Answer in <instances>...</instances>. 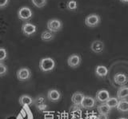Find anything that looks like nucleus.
<instances>
[{"mask_svg":"<svg viewBox=\"0 0 128 119\" xmlns=\"http://www.w3.org/2000/svg\"><path fill=\"white\" fill-rule=\"evenodd\" d=\"M39 69L42 72H50L55 67V62L53 58L50 57L43 58L39 62Z\"/></svg>","mask_w":128,"mask_h":119,"instance_id":"obj_1","label":"nucleus"},{"mask_svg":"<svg viewBox=\"0 0 128 119\" xmlns=\"http://www.w3.org/2000/svg\"><path fill=\"white\" fill-rule=\"evenodd\" d=\"M47 30L52 33H56L61 30L62 28V22L58 18H52L47 22Z\"/></svg>","mask_w":128,"mask_h":119,"instance_id":"obj_2","label":"nucleus"},{"mask_svg":"<svg viewBox=\"0 0 128 119\" xmlns=\"http://www.w3.org/2000/svg\"><path fill=\"white\" fill-rule=\"evenodd\" d=\"M100 22H101V18L97 14H90L87 15L85 18L86 26L88 27H91V28L98 26Z\"/></svg>","mask_w":128,"mask_h":119,"instance_id":"obj_3","label":"nucleus"},{"mask_svg":"<svg viewBox=\"0 0 128 119\" xmlns=\"http://www.w3.org/2000/svg\"><path fill=\"white\" fill-rule=\"evenodd\" d=\"M33 16V12L31 9L28 6H22L18 10V17L20 20L26 21L29 20Z\"/></svg>","mask_w":128,"mask_h":119,"instance_id":"obj_4","label":"nucleus"},{"mask_svg":"<svg viewBox=\"0 0 128 119\" xmlns=\"http://www.w3.org/2000/svg\"><path fill=\"white\" fill-rule=\"evenodd\" d=\"M37 26L31 22H25L22 26V32L26 37H30L36 33Z\"/></svg>","mask_w":128,"mask_h":119,"instance_id":"obj_5","label":"nucleus"},{"mask_svg":"<svg viewBox=\"0 0 128 119\" xmlns=\"http://www.w3.org/2000/svg\"><path fill=\"white\" fill-rule=\"evenodd\" d=\"M17 78L21 82L29 80L31 78V71L27 67H22L17 71Z\"/></svg>","mask_w":128,"mask_h":119,"instance_id":"obj_6","label":"nucleus"},{"mask_svg":"<svg viewBox=\"0 0 128 119\" xmlns=\"http://www.w3.org/2000/svg\"><path fill=\"white\" fill-rule=\"evenodd\" d=\"M81 57L78 54H73L67 59V65L71 68H77L81 63Z\"/></svg>","mask_w":128,"mask_h":119,"instance_id":"obj_7","label":"nucleus"},{"mask_svg":"<svg viewBox=\"0 0 128 119\" xmlns=\"http://www.w3.org/2000/svg\"><path fill=\"white\" fill-rule=\"evenodd\" d=\"M96 104V101L94 98L90 96H84L83 100L82 101L80 106H82L84 109H90L93 108Z\"/></svg>","mask_w":128,"mask_h":119,"instance_id":"obj_8","label":"nucleus"},{"mask_svg":"<svg viewBox=\"0 0 128 119\" xmlns=\"http://www.w3.org/2000/svg\"><path fill=\"white\" fill-rule=\"evenodd\" d=\"M47 98L51 102H58L61 98V93L56 89H51L47 92Z\"/></svg>","mask_w":128,"mask_h":119,"instance_id":"obj_9","label":"nucleus"},{"mask_svg":"<svg viewBox=\"0 0 128 119\" xmlns=\"http://www.w3.org/2000/svg\"><path fill=\"white\" fill-rule=\"evenodd\" d=\"M114 81L117 85H118L120 86H122L126 85V83L128 82V78H127V76L125 74L118 73L114 75Z\"/></svg>","mask_w":128,"mask_h":119,"instance_id":"obj_10","label":"nucleus"},{"mask_svg":"<svg viewBox=\"0 0 128 119\" xmlns=\"http://www.w3.org/2000/svg\"><path fill=\"white\" fill-rule=\"evenodd\" d=\"M90 49L94 53L100 54V53H102L104 50V43L102 41L95 40L91 43Z\"/></svg>","mask_w":128,"mask_h":119,"instance_id":"obj_11","label":"nucleus"},{"mask_svg":"<svg viewBox=\"0 0 128 119\" xmlns=\"http://www.w3.org/2000/svg\"><path fill=\"white\" fill-rule=\"evenodd\" d=\"M110 97V94L106 90H100L96 94V100L99 102L104 103Z\"/></svg>","mask_w":128,"mask_h":119,"instance_id":"obj_12","label":"nucleus"},{"mask_svg":"<svg viewBox=\"0 0 128 119\" xmlns=\"http://www.w3.org/2000/svg\"><path fill=\"white\" fill-rule=\"evenodd\" d=\"M128 97V87L127 86H122L119 87L117 91V98L119 100H126Z\"/></svg>","mask_w":128,"mask_h":119,"instance_id":"obj_13","label":"nucleus"},{"mask_svg":"<svg viewBox=\"0 0 128 119\" xmlns=\"http://www.w3.org/2000/svg\"><path fill=\"white\" fill-rule=\"evenodd\" d=\"M84 94L82 92H75L71 96V102L74 106H80L82 101L83 100Z\"/></svg>","mask_w":128,"mask_h":119,"instance_id":"obj_14","label":"nucleus"},{"mask_svg":"<svg viewBox=\"0 0 128 119\" xmlns=\"http://www.w3.org/2000/svg\"><path fill=\"white\" fill-rule=\"evenodd\" d=\"M95 74L99 78H105L108 74V69L105 66L98 65L95 68Z\"/></svg>","mask_w":128,"mask_h":119,"instance_id":"obj_15","label":"nucleus"},{"mask_svg":"<svg viewBox=\"0 0 128 119\" xmlns=\"http://www.w3.org/2000/svg\"><path fill=\"white\" fill-rule=\"evenodd\" d=\"M18 102L21 106H30L33 103V99L29 95L23 94L22 96H20V98H18Z\"/></svg>","mask_w":128,"mask_h":119,"instance_id":"obj_16","label":"nucleus"},{"mask_svg":"<svg viewBox=\"0 0 128 119\" xmlns=\"http://www.w3.org/2000/svg\"><path fill=\"white\" fill-rule=\"evenodd\" d=\"M116 108L122 113H126L128 111V102L127 100H120L118 102Z\"/></svg>","mask_w":128,"mask_h":119,"instance_id":"obj_17","label":"nucleus"},{"mask_svg":"<svg viewBox=\"0 0 128 119\" xmlns=\"http://www.w3.org/2000/svg\"><path fill=\"white\" fill-rule=\"evenodd\" d=\"M54 38V33L50 32L49 30H45L41 34V39L43 42H50L53 40Z\"/></svg>","mask_w":128,"mask_h":119,"instance_id":"obj_18","label":"nucleus"},{"mask_svg":"<svg viewBox=\"0 0 128 119\" xmlns=\"http://www.w3.org/2000/svg\"><path fill=\"white\" fill-rule=\"evenodd\" d=\"M110 108H109L105 103H102V104L99 105L98 107H97V110L98 112L99 113V114H106V115H108L110 111Z\"/></svg>","mask_w":128,"mask_h":119,"instance_id":"obj_19","label":"nucleus"},{"mask_svg":"<svg viewBox=\"0 0 128 119\" xmlns=\"http://www.w3.org/2000/svg\"><path fill=\"white\" fill-rule=\"evenodd\" d=\"M118 102V99L117 98H109L106 101L105 104L109 107V108L112 109L117 106Z\"/></svg>","mask_w":128,"mask_h":119,"instance_id":"obj_20","label":"nucleus"},{"mask_svg":"<svg viewBox=\"0 0 128 119\" xmlns=\"http://www.w3.org/2000/svg\"><path fill=\"white\" fill-rule=\"evenodd\" d=\"M32 4L38 8H42L46 5L47 0H30Z\"/></svg>","mask_w":128,"mask_h":119,"instance_id":"obj_21","label":"nucleus"},{"mask_svg":"<svg viewBox=\"0 0 128 119\" xmlns=\"http://www.w3.org/2000/svg\"><path fill=\"white\" fill-rule=\"evenodd\" d=\"M66 8L69 10H75L78 8V3L75 0H70L66 3Z\"/></svg>","mask_w":128,"mask_h":119,"instance_id":"obj_22","label":"nucleus"},{"mask_svg":"<svg viewBox=\"0 0 128 119\" xmlns=\"http://www.w3.org/2000/svg\"><path fill=\"white\" fill-rule=\"evenodd\" d=\"M7 58V52L6 50L0 47V62H2L3 61H5Z\"/></svg>","mask_w":128,"mask_h":119,"instance_id":"obj_23","label":"nucleus"},{"mask_svg":"<svg viewBox=\"0 0 128 119\" xmlns=\"http://www.w3.org/2000/svg\"><path fill=\"white\" fill-rule=\"evenodd\" d=\"M7 66L2 62H0V77L5 76L7 73Z\"/></svg>","mask_w":128,"mask_h":119,"instance_id":"obj_24","label":"nucleus"},{"mask_svg":"<svg viewBox=\"0 0 128 119\" xmlns=\"http://www.w3.org/2000/svg\"><path fill=\"white\" fill-rule=\"evenodd\" d=\"M8 3H9V0H0V8L6 7Z\"/></svg>","mask_w":128,"mask_h":119,"instance_id":"obj_25","label":"nucleus"},{"mask_svg":"<svg viewBox=\"0 0 128 119\" xmlns=\"http://www.w3.org/2000/svg\"><path fill=\"white\" fill-rule=\"evenodd\" d=\"M37 109L40 111H44L47 109V106L46 104H41V105H37Z\"/></svg>","mask_w":128,"mask_h":119,"instance_id":"obj_26","label":"nucleus"},{"mask_svg":"<svg viewBox=\"0 0 128 119\" xmlns=\"http://www.w3.org/2000/svg\"><path fill=\"white\" fill-rule=\"evenodd\" d=\"M45 99H44L43 97L42 96H39L37 98V105H41V104H45Z\"/></svg>","mask_w":128,"mask_h":119,"instance_id":"obj_27","label":"nucleus"},{"mask_svg":"<svg viewBox=\"0 0 128 119\" xmlns=\"http://www.w3.org/2000/svg\"><path fill=\"white\" fill-rule=\"evenodd\" d=\"M98 119H108V115L106 114H99L98 116H97Z\"/></svg>","mask_w":128,"mask_h":119,"instance_id":"obj_28","label":"nucleus"},{"mask_svg":"<svg viewBox=\"0 0 128 119\" xmlns=\"http://www.w3.org/2000/svg\"><path fill=\"white\" fill-rule=\"evenodd\" d=\"M87 119H98V118H97V116H96V115H94V114H90V116L87 118Z\"/></svg>","mask_w":128,"mask_h":119,"instance_id":"obj_29","label":"nucleus"},{"mask_svg":"<svg viewBox=\"0 0 128 119\" xmlns=\"http://www.w3.org/2000/svg\"><path fill=\"white\" fill-rule=\"evenodd\" d=\"M119 1L121 2H123V3H127L128 0H119Z\"/></svg>","mask_w":128,"mask_h":119,"instance_id":"obj_30","label":"nucleus"},{"mask_svg":"<svg viewBox=\"0 0 128 119\" xmlns=\"http://www.w3.org/2000/svg\"><path fill=\"white\" fill-rule=\"evenodd\" d=\"M118 119H127L126 118H119Z\"/></svg>","mask_w":128,"mask_h":119,"instance_id":"obj_31","label":"nucleus"}]
</instances>
